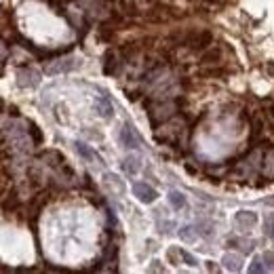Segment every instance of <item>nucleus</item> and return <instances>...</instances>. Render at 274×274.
I'll list each match as a JSON object with an SVG mask.
<instances>
[{"label": "nucleus", "instance_id": "f257e3e1", "mask_svg": "<svg viewBox=\"0 0 274 274\" xmlns=\"http://www.w3.org/2000/svg\"><path fill=\"white\" fill-rule=\"evenodd\" d=\"M76 68H80V59H76V57H61V59L51 61V64L44 68V72L49 74V76H55V74H68V72H72V70H76Z\"/></svg>", "mask_w": 274, "mask_h": 274}, {"label": "nucleus", "instance_id": "f03ea898", "mask_svg": "<svg viewBox=\"0 0 274 274\" xmlns=\"http://www.w3.org/2000/svg\"><path fill=\"white\" fill-rule=\"evenodd\" d=\"M17 84L21 89H36L38 84H40V72L34 68L17 70Z\"/></svg>", "mask_w": 274, "mask_h": 274}, {"label": "nucleus", "instance_id": "7ed1b4c3", "mask_svg": "<svg viewBox=\"0 0 274 274\" xmlns=\"http://www.w3.org/2000/svg\"><path fill=\"white\" fill-rule=\"evenodd\" d=\"M133 196H135L139 202H144V205H152V202L158 198V192H156L150 184L135 182L133 184Z\"/></svg>", "mask_w": 274, "mask_h": 274}, {"label": "nucleus", "instance_id": "20e7f679", "mask_svg": "<svg viewBox=\"0 0 274 274\" xmlns=\"http://www.w3.org/2000/svg\"><path fill=\"white\" fill-rule=\"evenodd\" d=\"M120 144L127 148V150H137L139 146H142V137L137 135V131L133 124L124 122L122 124V131H120Z\"/></svg>", "mask_w": 274, "mask_h": 274}, {"label": "nucleus", "instance_id": "39448f33", "mask_svg": "<svg viewBox=\"0 0 274 274\" xmlns=\"http://www.w3.org/2000/svg\"><path fill=\"white\" fill-rule=\"evenodd\" d=\"M257 222H260V217H257L255 211L240 209V211H236V215H234V224H236L238 230H253Z\"/></svg>", "mask_w": 274, "mask_h": 274}, {"label": "nucleus", "instance_id": "423d86ee", "mask_svg": "<svg viewBox=\"0 0 274 274\" xmlns=\"http://www.w3.org/2000/svg\"><path fill=\"white\" fill-rule=\"evenodd\" d=\"M74 150L78 152V156H82L84 160H91V162H97V164H104V158L93 150L91 146H87V144H82V142H76L74 144Z\"/></svg>", "mask_w": 274, "mask_h": 274}, {"label": "nucleus", "instance_id": "0eeeda50", "mask_svg": "<svg viewBox=\"0 0 274 274\" xmlns=\"http://www.w3.org/2000/svg\"><path fill=\"white\" fill-rule=\"evenodd\" d=\"M222 264H224V268L230 270V272H240L242 270V257L236 255V253H226L222 257Z\"/></svg>", "mask_w": 274, "mask_h": 274}, {"label": "nucleus", "instance_id": "6e6552de", "mask_svg": "<svg viewBox=\"0 0 274 274\" xmlns=\"http://www.w3.org/2000/svg\"><path fill=\"white\" fill-rule=\"evenodd\" d=\"M139 167H142V164H139V156L137 154H129L127 158L122 160V171L127 175H135L139 171Z\"/></svg>", "mask_w": 274, "mask_h": 274}, {"label": "nucleus", "instance_id": "1a4fd4ad", "mask_svg": "<svg viewBox=\"0 0 274 274\" xmlns=\"http://www.w3.org/2000/svg\"><path fill=\"white\" fill-rule=\"evenodd\" d=\"M95 108H97V112L104 116V118H112V114H114V108H112V104L106 99V97H99V99H95Z\"/></svg>", "mask_w": 274, "mask_h": 274}, {"label": "nucleus", "instance_id": "9d476101", "mask_svg": "<svg viewBox=\"0 0 274 274\" xmlns=\"http://www.w3.org/2000/svg\"><path fill=\"white\" fill-rule=\"evenodd\" d=\"M167 198H169V202H171V207L177 209V211L184 209L186 202H188V200H186V194H184V192H177V190H171Z\"/></svg>", "mask_w": 274, "mask_h": 274}, {"label": "nucleus", "instance_id": "9b49d317", "mask_svg": "<svg viewBox=\"0 0 274 274\" xmlns=\"http://www.w3.org/2000/svg\"><path fill=\"white\" fill-rule=\"evenodd\" d=\"M104 184H106L108 188H114V190L118 192V194L124 192V184L118 179V175H114V173H106V175H104Z\"/></svg>", "mask_w": 274, "mask_h": 274}, {"label": "nucleus", "instance_id": "f8f14e48", "mask_svg": "<svg viewBox=\"0 0 274 274\" xmlns=\"http://www.w3.org/2000/svg\"><path fill=\"white\" fill-rule=\"evenodd\" d=\"M196 230H194V226H182L179 228V238H182L184 242H194L196 240Z\"/></svg>", "mask_w": 274, "mask_h": 274}, {"label": "nucleus", "instance_id": "ddd939ff", "mask_svg": "<svg viewBox=\"0 0 274 274\" xmlns=\"http://www.w3.org/2000/svg\"><path fill=\"white\" fill-rule=\"evenodd\" d=\"M194 230H196V234H200V236H213V224L211 222H198L196 226H194Z\"/></svg>", "mask_w": 274, "mask_h": 274}, {"label": "nucleus", "instance_id": "4468645a", "mask_svg": "<svg viewBox=\"0 0 274 274\" xmlns=\"http://www.w3.org/2000/svg\"><path fill=\"white\" fill-rule=\"evenodd\" d=\"M179 257H182V260H184V264H186V266H192V268L198 264V260H196V257H194L192 253L184 251V249H179Z\"/></svg>", "mask_w": 274, "mask_h": 274}, {"label": "nucleus", "instance_id": "2eb2a0df", "mask_svg": "<svg viewBox=\"0 0 274 274\" xmlns=\"http://www.w3.org/2000/svg\"><path fill=\"white\" fill-rule=\"evenodd\" d=\"M249 272H251V274H260V272H264L262 257H255V260L251 262V266H249Z\"/></svg>", "mask_w": 274, "mask_h": 274}, {"label": "nucleus", "instance_id": "dca6fc26", "mask_svg": "<svg viewBox=\"0 0 274 274\" xmlns=\"http://www.w3.org/2000/svg\"><path fill=\"white\" fill-rule=\"evenodd\" d=\"M177 257H179V249H177V247H171L169 251H167V260H169V264L177 266V264H179V262H177Z\"/></svg>", "mask_w": 274, "mask_h": 274}, {"label": "nucleus", "instance_id": "f3484780", "mask_svg": "<svg viewBox=\"0 0 274 274\" xmlns=\"http://www.w3.org/2000/svg\"><path fill=\"white\" fill-rule=\"evenodd\" d=\"M219 55H222V51H219V49H211L209 53H205V57H202V61H209V64H213V61H217L219 59Z\"/></svg>", "mask_w": 274, "mask_h": 274}, {"label": "nucleus", "instance_id": "a211bd4d", "mask_svg": "<svg viewBox=\"0 0 274 274\" xmlns=\"http://www.w3.org/2000/svg\"><path fill=\"white\" fill-rule=\"evenodd\" d=\"M30 133H32V137H34L36 144H42V135H40V131H38V127H36L34 122H30Z\"/></svg>", "mask_w": 274, "mask_h": 274}, {"label": "nucleus", "instance_id": "6ab92c4d", "mask_svg": "<svg viewBox=\"0 0 274 274\" xmlns=\"http://www.w3.org/2000/svg\"><path fill=\"white\" fill-rule=\"evenodd\" d=\"M274 226H272V213H268V215H266V236H268V238H272V234H274Z\"/></svg>", "mask_w": 274, "mask_h": 274}, {"label": "nucleus", "instance_id": "aec40b11", "mask_svg": "<svg viewBox=\"0 0 274 274\" xmlns=\"http://www.w3.org/2000/svg\"><path fill=\"white\" fill-rule=\"evenodd\" d=\"M262 260H266V272H272V251H266Z\"/></svg>", "mask_w": 274, "mask_h": 274}, {"label": "nucleus", "instance_id": "412c9836", "mask_svg": "<svg viewBox=\"0 0 274 274\" xmlns=\"http://www.w3.org/2000/svg\"><path fill=\"white\" fill-rule=\"evenodd\" d=\"M266 173H268V177L272 175V150H268V154H266Z\"/></svg>", "mask_w": 274, "mask_h": 274}, {"label": "nucleus", "instance_id": "4be33fe9", "mask_svg": "<svg viewBox=\"0 0 274 274\" xmlns=\"http://www.w3.org/2000/svg\"><path fill=\"white\" fill-rule=\"evenodd\" d=\"M150 272H164V266H162L158 260H154L152 266H150Z\"/></svg>", "mask_w": 274, "mask_h": 274}, {"label": "nucleus", "instance_id": "5701e85b", "mask_svg": "<svg viewBox=\"0 0 274 274\" xmlns=\"http://www.w3.org/2000/svg\"><path fill=\"white\" fill-rule=\"evenodd\" d=\"M207 270H209V272H219L222 268H219V266H217L215 262H207Z\"/></svg>", "mask_w": 274, "mask_h": 274}, {"label": "nucleus", "instance_id": "b1692460", "mask_svg": "<svg viewBox=\"0 0 274 274\" xmlns=\"http://www.w3.org/2000/svg\"><path fill=\"white\" fill-rule=\"evenodd\" d=\"M4 55H6V49H4V44H2V42H0V59H2V57H4Z\"/></svg>", "mask_w": 274, "mask_h": 274}]
</instances>
